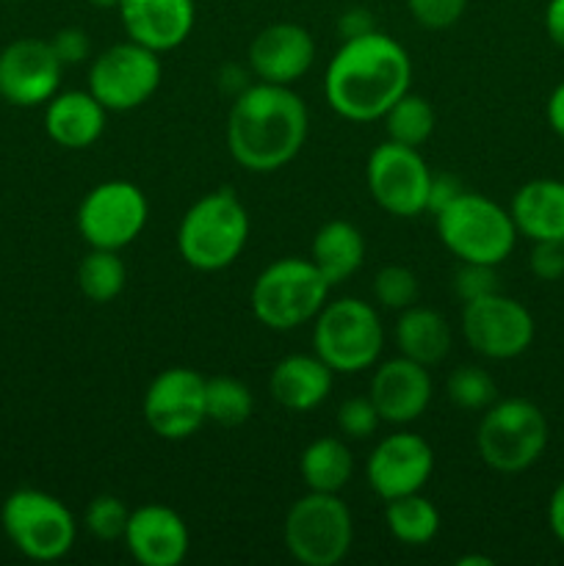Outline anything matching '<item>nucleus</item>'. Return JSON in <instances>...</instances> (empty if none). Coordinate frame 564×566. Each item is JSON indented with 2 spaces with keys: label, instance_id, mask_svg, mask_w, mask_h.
Segmentation results:
<instances>
[{
  "label": "nucleus",
  "instance_id": "nucleus-14",
  "mask_svg": "<svg viewBox=\"0 0 564 566\" xmlns=\"http://www.w3.org/2000/svg\"><path fill=\"white\" fill-rule=\"evenodd\" d=\"M144 420L160 440L180 442L197 434L205 415V376L191 368H166L149 381L142 401Z\"/></svg>",
  "mask_w": 564,
  "mask_h": 566
},
{
  "label": "nucleus",
  "instance_id": "nucleus-45",
  "mask_svg": "<svg viewBox=\"0 0 564 566\" xmlns=\"http://www.w3.org/2000/svg\"><path fill=\"white\" fill-rule=\"evenodd\" d=\"M88 3H92L94 9H119L122 0H88Z\"/></svg>",
  "mask_w": 564,
  "mask_h": 566
},
{
  "label": "nucleus",
  "instance_id": "nucleus-4",
  "mask_svg": "<svg viewBox=\"0 0 564 566\" xmlns=\"http://www.w3.org/2000/svg\"><path fill=\"white\" fill-rule=\"evenodd\" d=\"M437 235L459 263L501 265L518 243L512 213L476 191H462L435 213Z\"/></svg>",
  "mask_w": 564,
  "mask_h": 566
},
{
  "label": "nucleus",
  "instance_id": "nucleus-39",
  "mask_svg": "<svg viewBox=\"0 0 564 566\" xmlns=\"http://www.w3.org/2000/svg\"><path fill=\"white\" fill-rule=\"evenodd\" d=\"M462 191H464V188L459 186L457 177H451V175H437V177H431L429 208H426V213L435 216L437 210L446 208V205L451 202V199H457Z\"/></svg>",
  "mask_w": 564,
  "mask_h": 566
},
{
  "label": "nucleus",
  "instance_id": "nucleus-12",
  "mask_svg": "<svg viewBox=\"0 0 564 566\" xmlns=\"http://www.w3.org/2000/svg\"><path fill=\"white\" fill-rule=\"evenodd\" d=\"M149 202L136 182L105 180L83 197L77 208V232L92 249L122 252L144 232Z\"/></svg>",
  "mask_w": 564,
  "mask_h": 566
},
{
  "label": "nucleus",
  "instance_id": "nucleus-40",
  "mask_svg": "<svg viewBox=\"0 0 564 566\" xmlns=\"http://www.w3.org/2000/svg\"><path fill=\"white\" fill-rule=\"evenodd\" d=\"M374 17H370L368 9H359V6H354V9L343 11L341 20H337V31H341L343 39H352V36H363V33L374 31Z\"/></svg>",
  "mask_w": 564,
  "mask_h": 566
},
{
  "label": "nucleus",
  "instance_id": "nucleus-18",
  "mask_svg": "<svg viewBox=\"0 0 564 566\" xmlns=\"http://www.w3.org/2000/svg\"><path fill=\"white\" fill-rule=\"evenodd\" d=\"M122 539L133 562L142 566H180L191 547L186 520L160 503L133 509Z\"/></svg>",
  "mask_w": 564,
  "mask_h": 566
},
{
  "label": "nucleus",
  "instance_id": "nucleus-11",
  "mask_svg": "<svg viewBox=\"0 0 564 566\" xmlns=\"http://www.w3.org/2000/svg\"><path fill=\"white\" fill-rule=\"evenodd\" d=\"M431 169L418 153V147H407L398 142H382L368 155L365 166V182L385 213L396 219H415L429 208Z\"/></svg>",
  "mask_w": 564,
  "mask_h": 566
},
{
  "label": "nucleus",
  "instance_id": "nucleus-28",
  "mask_svg": "<svg viewBox=\"0 0 564 566\" xmlns=\"http://www.w3.org/2000/svg\"><path fill=\"white\" fill-rule=\"evenodd\" d=\"M127 265L114 249H92L77 265V287L94 304H108L125 291Z\"/></svg>",
  "mask_w": 564,
  "mask_h": 566
},
{
  "label": "nucleus",
  "instance_id": "nucleus-30",
  "mask_svg": "<svg viewBox=\"0 0 564 566\" xmlns=\"http://www.w3.org/2000/svg\"><path fill=\"white\" fill-rule=\"evenodd\" d=\"M382 119H385L387 138L407 144V147H420V144L429 142L437 125V114L429 99L412 92L398 97Z\"/></svg>",
  "mask_w": 564,
  "mask_h": 566
},
{
  "label": "nucleus",
  "instance_id": "nucleus-13",
  "mask_svg": "<svg viewBox=\"0 0 564 566\" xmlns=\"http://www.w3.org/2000/svg\"><path fill=\"white\" fill-rule=\"evenodd\" d=\"M462 335L484 359H514L534 343V315L518 298L495 291L462 304Z\"/></svg>",
  "mask_w": 564,
  "mask_h": 566
},
{
  "label": "nucleus",
  "instance_id": "nucleus-9",
  "mask_svg": "<svg viewBox=\"0 0 564 566\" xmlns=\"http://www.w3.org/2000/svg\"><path fill=\"white\" fill-rule=\"evenodd\" d=\"M282 539L302 566H337L354 542V520L341 495L307 492L285 514Z\"/></svg>",
  "mask_w": 564,
  "mask_h": 566
},
{
  "label": "nucleus",
  "instance_id": "nucleus-43",
  "mask_svg": "<svg viewBox=\"0 0 564 566\" xmlns=\"http://www.w3.org/2000/svg\"><path fill=\"white\" fill-rule=\"evenodd\" d=\"M545 114H547V125H551V130L564 142V81L558 83V86L551 92V97H547Z\"/></svg>",
  "mask_w": 564,
  "mask_h": 566
},
{
  "label": "nucleus",
  "instance_id": "nucleus-22",
  "mask_svg": "<svg viewBox=\"0 0 564 566\" xmlns=\"http://www.w3.org/2000/svg\"><path fill=\"white\" fill-rule=\"evenodd\" d=\"M105 116L92 92H55L44 103V130L59 147L88 149L105 133Z\"/></svg>",
  "mask_w": 564,
  "mask_h": 566
},
{
  "label": "nucleus",
  "instance_id": "nucleus-17",
  "mask_svg": "<svg viewBox=\"0 0 564 566\" xmlns=\"http://www.w3.org/2000/svg\"><path fill=\"white\" fill-rule=\"evenodd\" d=\"M431 392L435 387L429 368L398 354L374 370L368 398L374 401L382 423L407 426L429 409Z\"/></svg>",
  "mask_w": 564,
  "mask_h": 566
},
{
  "label": "nucleus",
  "instance_id": "nucleus-10",
  "mask_svg": "<svg viewBox=\"0 0 564 566\" xmlns=\"http://www.w3.org/2000/svg\"><path fill=\"white\" fill-rule=\"evenodd\" d=\"M158 55L160 53L133 39L111 44L88 66V92L100 99L105 111L122 114V111L142 108L158 92L160 77H164Z\"/></svg>",
  "mask_w": 564,
  "mask_h": 566
},
{
  "label": "nucleus",
  "instance_id": "nucleus-35",
  "mask_svg": "<svg viewBox=\"0 0 564 566\" xmlns=\"http://www.w3.org/2000/svg\"><path fill=\"white\" fill-rule=\"evenodd\" d=\"M409 17L429 31H446L462 20L468 0H404Z\"/></svg>",
  "mask_w": 564,
  "mask_h": 566
},
{
  "label": "nucleus",
  "instance_id": "nucleus-37",
  "mask_svg": "<svg viewBox=\"0 0 564 566\" xmlns=\"http://www.w3.org/2000/svg\"><path fill=\"white\" fill-rule=\"evenodd\" d=\"M529 269L536 280L558 282L564 276V241H534Z\"/></svg>",
  "mask_w": 564,
  "mask_h": 566
},
{
  "label": "nucleus",
  "instance_id": "nucleus-33",
  "mask_svg": "<svg viewBox=\"0 0 564 566\" xmlns=\"http://www.w3.org/2000/svg\"><path fill=\"white\" fill-rule=\"evenodd\" d=\"M374 296L385 310H407L418 298V276L407 265H385L374 276Z\"/></svg>",
  "mask_w": 564,
  "mask_h": 566
},
{
  "label": "nucleus",
  "instance_id": "nucleus-25",
  "mask_svg": "<svg viewBox=\"0 0 564 566\" xmlns=\"http://www.w3.org/2000/svg\"><path fill=\"white\" fill-rule=\"evenodd\" d=\"M451 343L453 335L446 315L431 307H418V304L401 310V318L396 324V346L401 357L431 368L448 357Z\"/></svg>",
  "mask_w": 564,
  "mask_h": 566
},
{
  "label": "nucleus",
  "instance_id": "nucleus-31",
  "mask_svg": "<svg viewBox=\"0 0 564 566\" xmlns=\"http://www.w3.org/2000/svg\"><path fill=\"white\" fill-rule=\"evenodd\" d=\"M446 392L448 401L453 407L464 409V412H484L490 403L498 401L495 379L479 365H462V368L451 370L446 381Z\"/></svg>",
  "mask_w": 564,
  "mask_h": 566
},
{
  "label": "nucleus",
  "instance_id": "nucleus-44",
  "mask_svg": "<svg viewBox=\"0 0 564 566\" xmlns=\"http://www.w3.org/2000/svg\"><path fill=\"white\" fill-rule=\"evenodd\" d=\"M459 566H492V558H484V556H470V558H459L457 562Z\"/></svg>",
  "mask_w": 564,
  "mask_h": 566
},
{
  "label": "nucleus",
  "instance_id": "nucleus-26",
  "mask_svg": "<svg viewBox=\"0 0 564 566\" xmlns=\"http://www.w3.org/2000/svg\"><path fill=\"white\" fill-rule=\"evenodd\" d=\"M299 473L310 492H332L341 495L343 486L352 481L354 459L346 440L341 437H318L310 442L299 459Z\"/></svg>",
  "mask_w": 564,
  "mask_h": 566
},
{
  "label": "nucleus",
  "instance_id": "nucleus-29",
  "mask_svg": "<svg viewBox=\"0 0 564 566\" xmlns=\"http://www.w3.org/2000/svg\"><path fill=\"white\" fill-rule=\"evenodd\" d=\"M254 396L247 381L236 376H213L205 379V415L210 423H219L224 429L241 426L252 418Z\"/></svg>",
  "mask_w": 564,
  "mask_h": 566
},
{
  "label": "nucleus",
  "instance_id": "nucleus-15",
  "mask_svg": "<svg viewBox=\"0 0 564 566\" xmlns=\"http://www.w3.org/2000/svg\"><path fill=\"white\" fill-rule=\"evenodd\" d=\"M64 64L44 39H14L0 50V97L17 108L44 105L61 86Z\"/></svg>",
  "mask_w": 564,
  "mask_h": 566
},
{
  "label": "nucleus",
  "instance_id": "nucleus-20",
  "mask_svg": "<svg viewBox=\"0 0 564 566\" xmlns=\"http://www.w3.org/2000/svg\"><path fill=\"white\" fill-rule=\"evenodd\" d=\"M116 11L127 39L155 53L180 48L191 36L197 22L194 0H122Z\"/></svg>",
  "mask_w": 564,
  "mask_h": 566
},
{
  "label": "nucleus",
  "instance_id": "nucleus-19",
  "mask_svg": "<svg viewBox=\"0 0 564 566\" xmlns=\"http://www.w3.org/2000/svg\"><path fill=\"white\" fill-rule=\"evenodd\" d=\"M315 61V42L307 28L296 22L265 25L249 44V66L263 83L293 86L310 72Z\"/></svg>",
  "mask_w": 564,
  "mask_h": 566
},
{
  "label": "nucleus",
  "instance_id": "nucleus-41",
  "mask_svg": "<svg viewBox=\"0 0 564 566\" xmlns=\"http://www.w3.org/2000/svg\"><path fill=\"white\" fill-rule=\"evenodd\" d=\"M545 31L547 39H551L558 50H564V0H547Z\"/></svg>",
  "mask_w": 564,
  "mask_h": 566
},
{
  "label": "nucleus",
  "instance_id": "nucleus-5",
  "mask_svg": "<svg viewBox=\"0 0 564 566\" xmlns=\"http://www.w3.org/2000/svg\"><path fill=\"white\" fill-rule=\"evenodd\" d=\"M330 296V282L313 260L282 258L265 265L249 291L252 315L274 332H293L315 321Z\"/></svg>",
  "mask_w": 564,
  "mask_h": 566
},
{
  "label": "nucleus",
  "instance_id": "nucleus-2",
  "mask_svg": "<svg viewBox=\"0 0 564 566\" xmlns=\"http://www.w3.org/2000/svg\"><path fill=\"white\" fill-rule=\"evenodd\" d=\"M310 114L291 86L254 83L241 88L227 114V149L247 171L269 175L302 153Z\"/></svg>",
  "mask_w": 564,
  "mask_h": 566
},
{
  "label": "nucleus",
  "instance_id": "nucleus-24",
  "mask_svg": "<svg viewBox=\"0 0 564 566\" xmlns=\"http://www.w3.org/2000/svg\"><path fill=\"white\" fill-rule=\"evenodd\" d=\"M310 260L321 271L330 287L341 285L357 274L365 263V238L359 227L346 219H332L318 227L310 247Z\"/></svg>",
  "mask_w": 564,
  "mask_h": 566
},
{
  "label": "nucleus",
  "instance_id": "nucleus-34",
  "mask_svg": "<svg viewBox=\"0 0 564 566\" xmlns=\"http://www.w3.org/2000/svg\"><path fill=\"white\" fill-rule=\"evenodd\" d=\"M382 418L368 396L348 398L337 407V431L343 440H368L376 434Z\"/></svg>",
  "mask_w": 564,
  "mask_h": 566
},
{
  "label": "nucleus",
  "instance_id": "nucleus-38",
  "mask_svg": "<svg viewBox=\"0 0 564 566\" xmlns=\"http://www.w3.org/2000/svg\"><path fill=\"white\" fill-rule=\"evenodd\" d=\"M50 44H53L55 55H59L64 66L86 61L88 48H92V44H88V33L81 31V28H61V31L50 39Z\"/></svg>",
  "mask_w": 564,
  "mask_h": 566
},
{
  "label": "nucleus",
  "instance_id": "nucleus-21",
  "mask_svg": "<svg viewBox=\"0 0 564 566\" xmlns=\"http://www.w3.org/2000/svg\"><path fill=\"white\" fill-rule=\"evenodd\" d=\"M335 370L318 354H288L269 376L271 398L288 412H313L330 398Z\"/></svg>",
  "mask_w": 564,
  "mask_h": 566
},
{
  "label": "nucleus",
  "instance_id": "nucleus-8",
  "mask_svg": "<svg viewBox=\"0 0 564 566\" xmlns=\"http://www.w3.org/2000/svg\"><path fill=\"white\" fill-rule=\"evenodd\" d=\"M6 536L31 562H59L75 547L77 520L64 501L42 490H14L3 501Z\"/></svg>",
  "mask_w": 564,
  "mask_h": 566
},
{
  "label": "nucleus",
  "instance_id": "nucleus-6",
  "mask_svg": "<svg viewBox=\"0 0 564 566\" xmlns=\"http://www.w3.org/2000/svg\"><path fill=\"white\" fill-rule=\"evenodd\" d=\"M547 418L529 398H503L490 403L476 429L481 462L503 475L534 468L547 448Z\"/></svg>",
  "mask_w": 564,
  "mask_h": 566
},
{
  "label": "nucleus",
  "instance_id": "nucleus-16",
  "mask_svg": "<svg viewBox=\"0 0 564 566\" xmlns=\"http://www.w3.org/2000/svg\"><path fill=\"white\" fill-rule=\"evenodd\" d=\"M435 473V451L429 442L412 431H398L376 442L365 464L368 486L382 501L412 495L429 484Z\"/></svg>",
  "mask_w": 564,
  "mask_h": 566
},
{
  "label": "nucleus",
  "instance_id": "nucleus-7",
  "mask_svg": "<svg viewBox=\"0 0 564 566\" xmlns=\"http://www.w3.org/2000/svg\"><path fill=\"white\" fill-rule=\"evenodd\" d=\"M385 346L379 313L363 298H337L321 307L313 321V352L335 374H363L374 368Z\"/></svg>",
  "mask_w": 564,
  "mask_h": 566
},
{
  "label": "nucleus",
  "instance_id": "nucleus-3",
  "mask_svg": "<svg viewBox=\"0 0 564 566\" xmlns=\"http://www.w3.org/2000/svg\"><path fill=\"white\" fill-rule=\"evenodd\" d=\"M249 241V213L230 188L199 197L177 227V252L197 271H224Z\"/></svg>",
  "mask_w": 564,
  "mask_h": 566
},
{
  "label": "nucleus",
  "instance_id": "nucleus-1",
  "mask_svg": "<svg viewBox=\"0 0 564 566\" xmlns=\"http://www.w3.org/2000/svg\"><path fill=\"white\" fill-rule=\"evenodd\" d=\"M412 59L379 28L343 39L326 66L324 94L337 116L348 122H376L409 92Z\"/></svg>",
  "mask_w": 564,
  "mask_h": 566
},
{
  "label": "nucleus",
  "instance_id": "nucleus-36",
  "mask_svg": "<svg viewBox=\"0 0 564 566\" xmlns=\"http://www.w3.org/2000/svg\"><path fill=\"white\" fill-rule=\"evenodd\" d=\"M498 291V274L495 265L484 263H459L457 274H453V293L462 298V304L476 302L481 296H490Z\"/></svg>",
  "mask_w": 564,
  "mask_h": 566
},
{
  "label": "nucleus",
  "instance_id": "nucleus-23",
  "mask_svg": "<svg viewBox=\"0 0 564 566\" xmlns=\"http://www.w3.org/2000/svg\"><path fill=\"white\" fill-rule=\"evenodd\" d=\"M518 235L534 241H564V180L540 177L514 191L509 205Z\"/></svg>",
  "mask_w": 564,
  "mask_h": 566
},
{
  "label": "nucleus",
  "instance_id": "nucleus-42",
  "mask_svg": "<svg viewBox=\"0 0 564 566\" xmlns=\"http://www.w3.org/2000/svg\"><path fill=\"white\" fill-rule=\"evenodd\" d=\"M547 525H551V534L564 545V481H558L547 501Z\"/></svg>",
  "mask_w": 564,
  "mask_h": 566
},
{
  "label": "nucleus",
  "instance_id": "nucleus-27",
  "mask_svg": "<svg viewBox=\"0 0 564 566\" xmlns=\"http://www.w3.org/2000/svg\"><path fill=\"white\" fill-rule=\"evenodd\" d=\"M385 523L387 531L401 545L424 547L440 531V512H437V506L429 497H424L420 492H412V495H404L385 503Z\"/></svg>",
  "mask_w": 564,
  "mask_h": 566
},
{
  "label": "nucleus",
  "instance_id": "nucleus-32",
  "mask_svg": "<svg viewBox=\"0 0 564 566\" xmlns=\"http://www.w3.org/2000/svg\"><path fill=\"white\" fill-rule=\"evenodd\" d=\"M127 520H130V509L116 495H97L86 506V514H83V525L100 542L122 539L127 528Z\"/></svg>",
  "mask_w": 564,
  "mask_h": 566
}]
</instances>
